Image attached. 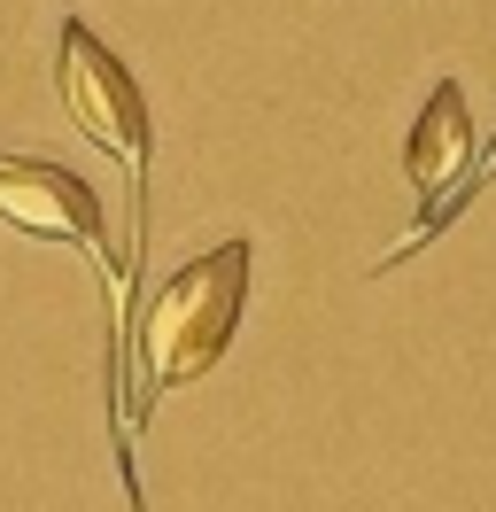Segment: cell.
Returning <instances> with one entry per match:
<instances>
[{"label":"cell","mask_w":496,"mask_h":512,"mask_svg":"<svg viewBox=\"0 0 496 512\" xmlns=\"http://www.w3.org/2000/svg\"><path fill=\"white\" fill-rule=\"evenodd\" d=\"M55 86H62V109H70V125L86 132L93 148H109V156L132 171V187L148 194V101L132 86V70L93 39L86 16H62L55 32Z\"/></svg>","instance_id":"7a4b0ae2"},{"label":"cell","mask_w":496,"mask_h":512,"mask_svg":"<svg viewBox=\"0 0 496 512\" xmlns=\"http://www.w3.org/2000/svg\"><path fill=\"white\" fill-rule=\"evenodd\" d=\"M241 303H248V241H217L210 256H194L186 272H171L155 303L140 311V381L148 388H179V381H202L233 326H241Z\"/></svg>","instance_id":"6da1fadb"},{"label":"cell","mask_w":496,"mask_h":512,"mask_svg":"<svg viewBox=\"0 0 496 512\" xmlns=\"http://www.w3.org/2000/svg\"><path fill=\"white\" fill-rule=\"evenodd\" d=\"M0 218L31 233V241H70V249H86L101 272H109V295H117V334L132 319V264L109 256V225H101V194L78 179V171H62L47 156H8L0 148Z\"/></svg>","instance_id":"3957f363"},{"label":"cell","mask_w":496,"mask_h":512,"mask_svg":"<svg viewBox=\"0 0 496 512\" xmlns=\"http://www.w3.org/2000/svg\"><path fill=\"white\" fill-rule=\"evenodd\" d=\"M465 156H473V117H465V94H458V86H434L427 109H419V125H411V148H403L411 187H419V194H442V187L465 171Z\"/></svg>","instance_id":"277c9868"}]
</instances>
